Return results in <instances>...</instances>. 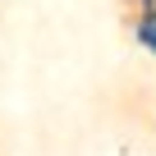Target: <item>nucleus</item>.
<instances>
[{
  "label": "nucleus",
  "instance_id": "nucleus-1",
  "mask_svg": "<svg viewBox=\"0 0 156 156\" xmlns=\"http://www.w3.org/2000/svg\"><path fill=\"white\" fill-rule=\"evenodd\" d=\"M142 37H147V41H151V46H156V19H151V23H147V28H142Z\"/></svg>",
  "mask_w": 156,
  "mask_h": 156
}]
</instances>
